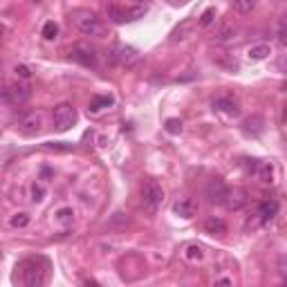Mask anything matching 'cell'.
<instances>
[{
	"mask_svg": "<svg viewBox=\"0 0 287 287\" xmlns=\"http://www.w3.org/2000/svg\"><path fill=\"white\" fill-rule=\"evenodd\" d=\"M204 231L211 233V236H222V233H227V222L222 218L211 215V218L204 220Z\"/></svg>",
	"mask_w": 287,
	"mask_h": 287,
	"instance_id": "17",
	"label": "cell"
},
{
	"mask_svg": "<svg viewBox=\"0 0 287 287\" xmlns=\"http://www.w3.org/2000/svg\"><path fill=\"white\" fill-rule=\"evenodd\" d=\"M242 130L251 137L262 135V130H265V119H262L260 114H251V117H247L245 121H242Z\"/></svg>",
	"mask_w": 287,
	"mask_h": 287,
	"instance_id": "14",
	"label": "cell"
},
{
	"mask_svg": "<svg viewBox=\"0 0 287 287\" xmlns=\"http://www.w3.org/2000/svg\"><path fill=\"white\" fill-rule=\"evenodd\" d=\"M258 220H260L262 224H267V222H271V220L278 215V202L276 200H262L260 204H258Z\"/></svg>",
	"mask_w": 287,
	"mask_h": 287,
	"instance_id": "10",
	"label": "cell"
},
{
	"mask_svg": "<svg viewBox=\"0 0 287 287\" xmlns=\"http://www.w3.org/2000/svg\"><path fill=\"white\" fill-rule=\"evenodd\" d=\"M3 34H5V27H3V25H0V38H3Z\"/></svg>",
	"mask_w": 287,
	"mask_h": 287,
	"instance_id": "35",
	"label": "cell"
},
{
	"mask_svg": "<svg viewBox=\"0 0 287 287\" xmlns=\"http://www.w3.org/2000/svg\"><path fill=\"white\" fill-rule=\"evenodd\" d=\"M139 61V52L130 45H114L110 50V63L114 65H132Z\"/></svg>",
	"mask_w": 287,
	"mask_h": 287,
	"instance_id": "7",
	"label": "cell"
},
{
	"mask_svg": "<svg viewBox=\"0 0 287 287\" xmlns=\"http://www.w3.org/2000/svg\"><path fill=\"white\" fill-rule=\"evenodd\" d=\"M112 103H114L112 97H94L92 103H90V112H99V110H103V108H110Z\"/></svg>",
	"mask_w": 287,
	"mask_h": 287,
	"instance_id": "19",
	"label": "cell"
},
{
	"mask_svg": "<svg viewBox=\"0 0 287 287\" xmlns=\"http://www.w3.org/2000/svg\"><path fill=\"white\" fill-rule=\"evenodd\" d=\"M253 7H256L253 0H238V3H233V9H236V12H242V14H249Z\"/></svg>",
	"mask_w": 287,
	"mask_h": 287,
	"instance_id": "23",
	"label": "cell"
},
{
	"mask_svg": "<svg viewBox=\"0 0 287 287\" xmlns=\"http://www.w3.org/2000/svg\"><path fill=\"white\" fill-rule=\"evenodd\" d=\"M173 213L175 215H180V218H193L195 213H198V204L193 202L191 198H180L178 202L173 204Z\"/></svg>",
	"mask_w": 287,
	"mask_h": 287,
	"instance_id": "13",
	"label": "cell"
},
{
	"mask_svg": "<svg viewBox=\"0 0 287 287\" xmlns=\"http://www.w3.org/2000/svg\"><path fill=\"white\" fill-rule=\"evenodd\" d=\"M186 30H189V23H184L182 27H178V30L171 34V43H178V41H182V38H186L184 34H186Z\"/></svg>",
	"mask_w": 287,
	"mask_h": 287,
	"instance_id": "26",
	"label": "cell"
},
{
	"mask_svg": "<svg viewBox=\"0 0 287 287\" xmlns=\"http://www.w3.org/2000/svg\"><path fill=\"white\" fill-rule=\"evenodd\" d=\"M247 204V193L240 189H229L227 191V198H224V207L229 209V211H238V209H242Z\"/></svg>",
	"mask_w": 287,
	"mask_h": 287,
	"instance_id": "12",
	"label": "cell"
},
{
	"mask_svg": "<svg viewBox=\"0 0 287 287\" xmlns=\"http://www.w3.org/2000/svg\"><path fill=\"white\" fill-rule=\"evenodd\" d=\"M52 119H54L56 130L65 132V130H70V128L76 123V110L72 108L70 103H61V106L54 108V112H52Z\"/></svg>",
	"mask_w": 287,
	"mask_h": 287,
	"instance_id": "4",
	"label": "cell"
},
{
	"mask_svg": "<svg viewBox=\"0 0 287 287\" xmlns=\"http://www.w3.org/2000/svg\"><path fill=\"white\" fill-rule=\"evenodd\" d=\"M166 130L178 135V132H182V121L180 119H169V121H166Z\"/></svg>",
	"mask_w": 287,
	"mask_h": 287,
	"instance_id": "27",
	"label": "cell"
},
{
	"mask_svg": "<svg viewBox=\"0 0 287 287\" xmlns=\"http://www.w3.org/2000/svg\"><path fill=\"white\" fill-rule=\"evenodd\" d=\"M189 258H202V247H189V253H186Z\"/></svg>",
	"mask_w": 287,
	"mask_h": 287,
	"instance_id": "32",
	"label": "cell"
},
{
	"mask_svg": "<svg viewBox=\"0 0 287 287\" xmlns=\"http://www.w3.org/2000/svg\"><path fill=\"white\" fill-rule=\"evenodd\" d=\"M56 36H59V25H56L54 21H47L45 25H43V38H45V41H54Z\"/></svg>",
	"mask_w": 287,
	"mask_h": 287,
	"instance_id": "20",
	"label": "cell"
},
{
	"mask_svg": "<svg viewBox=\"0 0 287 287\" xmlns=\"http://www.w3.org/2000/svg\"><path fill=\"white\" fill-rule=\"evenodd\" d=\"M227 191H229V186L224 184V180L213 178V180L207 184V189H204V195H207V200H209L211 204H224Z\"/></svg>",
	"mask_w": 287,
	"mask_h": 287,
	"instance_id": "9",
	"label": "cell"
},
{
	"mask_svg": "<svg viewBox=\"0 0 287 287\" xmlns=\"http://www.w3.org/2000/svg\"><path fill=\"white\" fill-rule=\"evenodd\" d=\"M213 21H215V9L213 7H209L207 12L200 16V27H209V25H213Z\"/></svg>",
	"mask_w": 287,
	"mask_h": 287,
	"instance_id": "21",
	"label": "cell"
},
{
	"mask_svg": "<svg viewBox=\"0 0 287 287\" xmlns=\"http://www.w3.org/2000/svg\"><path fill=\"white\" fill-rule=\"evenodd\" d=\"M56 220H59V222H72V220H74V211H72V209H61L59 213H56Z\"/></svg>",
	"mask_w": 287,
	"mask_h": 287,
	"instance_id": "25",
	"label": "cell"
},
{
	"mask_svg": "<svg viewBox=\"0 0 287 287\" xmlns=\"http://www.w3.org/2000/svg\"><path fill=\"white\" fill-rule=\"evenodd\" d=\"M43 195H45V189H43V186H32V200H34V202H41L43 200Z\"/></svg>",
	"mask_w": 287,
	"mask_h": 287,
	"instance_id": "29",
	"label": "cell"
},
{
	"mask_svg": "<svg viewBox=\"0 0 287 287\" xmlns=\"http://www.w3.org/2000/svg\"><path fill=\"white\" fill-rule=\"evenodd\" d=\"M215 287H231V280H229V278H220L218 283H215Z\"/></svg>",
	"mask_w": 287,
	"mask_h": 287,
	"instance_id": "33",
	"label": "cell"
},
{
	"mask_svg": "<svg viewBox=\"0 0 287 287\" xmlns=\"http://www.w3.org/2000/svg\"><path fill=\"white\" fill-rule=\"evenodd\" d=\"M141 200H144V204H146L151 211H155V209H160L162 202H164V189H162L155 180L146 182L144 189H141Z\"/></svg>",
	"mask_w": 287,
	"mask_h": 287,
	"instance_id": "6",
	"label": "cell"
},
{
	"mask_svg": "<svg viewBox=\"0 0 287 287\" xmlns=\"http://www.w3.org/2000/svg\"><path fill=\"white\" fill-rule=\"evenodd\" d=\"M148 12V5H119V3H110L106 7L108 18L114 25H123V23H132L137 18H144Z\"/></svg>",
	"mask_w": 287,
	"mask_h": 287,
	"instance_id": "1",
	"label": "cell"
},
{
	"mask_svg": "<svg viewBox=\"0 0 287 287\" xmlns=\"http://www.w3.org/2000/svg\"><path fill=\"white\" fill-rule=\"evenodd\" d=\"M278 41L283 43V45L287 43V21L285 18H280V23H278Z\"/></svg>",
	"mask_w": 287,
	"mask_h": 287,
	"instance_id": "28",
	"label": "cell"
},
{
	"mask_svg": "<svg viewBox=\"0 0 287 287\" xmlns=\"http://www.w3.org/2000/svg\"><path fill=\"white\" fill-rule=\"evenodd\" d=\"M233 36H236V30H233V27H224V30L218 34V38H215V41L229 43V41H233Z\"/></svg>",
	"mask_w": 287,
	"mask_h": 287,
	"instance_id": "24",
	"label": "cell"
},
{
	"mask_svg": "<svg viewBox=\"0 0 287 287\" xmlns=\"http://www.w3.org/2000/svg\"><path fill=\"white\" fill-rule=\"evenodd\" d=\"M213 108L220 110V112H224V114H229V117H238V114H240V108H238V103L233 101V99H229V97L215 99V101H213Z\"/></svg>",
	"mask_w": 287,
	"mask_h": 287,
	"instance_id": "15",
	"label": "cell"
},
{
	"mask_svg": "<svg viewBox=\"0 0 287 287\" xmlns=\"http://www.w3.org/2000/svg\"><path fill=\"white\" fill-rule=\"evenodd\" d=\"M41 126H43V119L38 112H25L21 119H18V130L27 137H34L41 132Z\"/></svg>",
	"mask_w": 287,
	"mask_h": 287,
	"instance_id": "8",
	"label": "cell"
},
{
	"mask_svg": "<svg viewBox=\"0 0 287 287\" xmlns=\"http://www.w3.org/2000/svg\"><path fill=\"white\" fill-rule=\"evenodd\" d=\"M9 222H12V227H16V229L27 227V224H30V215H27V213H16Z\"/></svg>",
	"mask_w": 287,
	"mask_h": 287,
	"instance_id": "22",
	"label": "cell"
},
{
	"mask_svg": "<svg viewBox=\"0 0 287 287\" xmlns=\"http://www.w3.org/2000/svg\"><path fill=\"white\" fill-rule=\"evenodd\" d=\"M83 285H85V287H99V283H94V280H85Z\"/></svg>",
	"mask_w": 287,
	"mask_h": 287,
	"instance_id": "34",
	"label": "cell"
},
{
	"mask_svg": "<svg viewBox=\"0 0 287 287\" xmlns=\"http://www.w3.org/2000/svg\"><path fill=\"white\" fill-rule=\"evenodd\" d=\"M269 54H271V45H267V43H258V45H251L249 52H247V56H249L251 61H262V59H267Z\"/></svg>",
	"mask_w": 287,
	"mask_h": 287,
	"instance_id": "18",
	"label": "cell"
},
{
	"mask_svg": "<svg viewBox=\"0 0 287 287\" xmlns=\"http://www.w3.org/2000/svg\"><path fill=\"white\" fill-rule=\"evenodd\" d=\"M70 18L74 21V25L79 27V32H83L85 36H101L103 32H106L101 18L94 12H90V9H72Z\"/></svg>",
	"mask_w": 287,
	"mask_h": 287,
	"instance_id": "2",
	"label": "cell"
},
{
	"mask_svg": "<svg viewBox=\"0 0 287 287\" xmlns=\"http://www.w3.org/2000/svg\"><path fill=\"white\" fill-rule=\"evenodd\" d=\"M247 166V173L253 175L258 182H265V184H271L274 182V166L269 162H262V160H245Z\"/></svg>",
	"mask_w": 287,
	"mask_h": 287,
	"instance_id": "5",
	"label": "cell"
},
{
	"mask_svg": "<svg viewBox=\"0 0 287 287\" xmlns=\"http://www.w3.org/2000/svg\"><path fill=\"white\" fill-rule=\"evenodd\" d=\"M38 262L41 260H36V258L23 262V283H25L27 287H43V283H45L47 271H45V267L41 269Z\"/></svg>",
	"mask_w": 287,
	"mask_h": 287,
	"instance_id": "3",
	"label": "cell"
},
{
	"mask_svg": "<svg viewBox=\"0 0 287 287\" xmlns=\"http://www.w3.org/2000/svg\"><path fill=\"white\" fill-rule=\"evenodd\" d=\"M70 59L76 63L85 65V68H97V54L92 50H85V47H76L70 52Z\"/></svg>",
	"mask_w": 287,
	"mask_h": 287,
	"instance_id": "11",
	"label": "cell"
},
{
	"mask_svg": "<svg viewBox=\"0 0 287 287\" xmlns=\"http://www.w3.org/2000/svg\"><path fill=\"white\" fill-rule=\"evenodd\" d=\"M47 148H56V151H74V146H72V144H65V141L47 144Z\"/></svg>",
	"mask_w": 287,
	"mask_h": 287,
	"instance_id": "31",
	"label": "cell"
},
{
	"mask_svg": "<svg viewBox=\"0 0 287 287\" xmlns=\"http://www.w3.org/2000/svg\"><path fill=\"white\" fill-rule=\"evenodd\" d=\"M14 72H16V76H21V79H30L32 76V70L27 68V65H16V70Z\"/></svg>",
	"mask_w": 287,
	"mask_h": 287,
	"instance_id": "30",
	"label": "cell"
},
{
	"mask_svg": "<svg viewBox=\"0 0 287 287\" xmlns=\"http://www.w3.org/2000/svg\"><path fill=\"white\" fill-rule=\"evenodd\" d=\"M30 88L27 85H14V88L5 90V97L9 99L12 103H25L27 99H30Z\"/></svg>",
	"mask_w": 287,
	"mask_h": 287,
	"instance_id": "16",
	"label": "cell"
}]
</instances>
